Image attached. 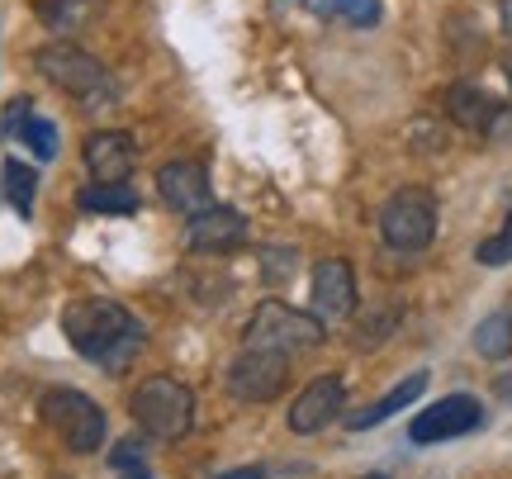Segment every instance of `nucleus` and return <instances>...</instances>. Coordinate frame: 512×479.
<instances>
[{
    "label": "nucleus",
    "instance_id": "obj_4",
    "mask_svg": "<svg viewBox=\"0 0 512 479\" xmlns=\"http://www.w3.org/2000/svg\"><path fill=\"white\" fill-rule=\"evenodd\" d=\"M38 413H43V423L53 427L57 437L67 442V451H76V456H95V451L105 446V437H110L105 408L72 385L48 389V394L38 399Z\"/></svg>",
    "mask_w": 512,
    "mask_h": 479
},
{
    "label": "nucleus",
    "instance_id": "obj_18",
    "mask_svg": "<svg viewBox=\"0 0 512 479\" xmlns=\"http://www.w3.org/2000/svg\"><path fill=\"white\" fill-rule=\"evenodd\" d=\"M475 351L484 356V361H508V356H512V304L494 309L489 318H479Z\"/></svg>",
    "mask_w": 512,
    "mask_h": 479
},
{
    "label": "nucleus",
    "instance_id": "obj_10",
    "mask_svg": "<svg viewBox=\"0 0 512 479\" xmlns=\"http://www.w3.org/2000/svg\"><path fill=\"white\" fill-rule=\"evenodd\" d=\"M342 408H347V385L337 375H318V380H309V385L294 394L285 423H290L294 437H313V432H323L328 423H337Z\"/></svg>",
    "mask_w": 512,
    "mask_h": 479
},
{
    "label": "nucleus",
    "instance_id": "obj_33",
    "mask_svg": "<svg viewBox=\"0 0 512 479\" xmlns=\"http://www.w3.org/2000/svg\"><path fill=\"white\" fill-rule=\"evenodd\" d=\"M0 190H5V185H0Z\"/></svg>",
    "mask_w": 512,
    "mask_h": 479
},
{
    "label": "nucleus",
    "instance_id": "obj_24",
    "mask_svg": "<svg viewBox=\"0 0 512 479\" xmlns=\"http://www.w3.org/2000/svg\"><path fill=\"white\" fill-rule=\"evenodd\" d=\"M475 261L479 266H508L512 261V209H508V219H503V228H498L494 238H484L475 247Z\"/></svg>",
    "mask_w": 512,
    "mask_h": 479
},
{
    "label": "nucleus",
    "instance_id": "obj_7",
    "mask_svg": "<svg viewBox=\"0 0 512 479\" xmlns=\"http://www.w3.org/2000/svg\"><path fill=\"white\" fill-rule=\"evenodd\" d=\"M290 385V356L266 347H242V356H233L228 366V394L238 404H271Z\"/></svg>",
    "mask_w": 512,
    "mask_h": 479
},
{
    "label": "nucleus",
    "instance_id": "obj_20",
    "mask_svg": "<svg viewBox=\"0 0 512 479\" xmlns=\"http://www.w3.org/2000/svg\"><path fill=\"white\" fill-rule=\"evenodd\" d=\"M34 10H38V19H43V29L72 34V29H81V24L95 15V0H34Z\"/></svg>",
    "mask_w": 512,
    "mask_h": 479
},
{
    "label": "nucleus",
    "instance_id": "obj_23",
    "mask_svg": "<svg viewBox=\"0 0 512 479\" xmlns=\"http://www.w3.org/2000/svg\"><path fill=\"white\" fill-rule=\"evenodd\" d=\"M110 470H114V479H152V470H147V446L138 442V437H124V442H114Z\"/></svg>",
    "mask_w": 512,
    "mask_h": 479
},
{
    "label": "nucleus",
    "instance_id": "obj_11",
    "mask_svg": "<svg viewBox=\"0 0 512 479\" xmlns=\"http://www.w3.org/2000/svg\"><path fill=\"white\" fill-rule=\"evenodd\" d=\"M247 242V214L233 209V204H209L200 214L185 219V247L190 252H204V257H223Z\"/></svg>",
    "mask_w": 512,
    "mask_h": 479
},
{
    "label": "nucleus",
    "instance_id": "obj_21",
    "mask_svg": "<svg viewBox=\"0 0 512 479\" xmlns=\"http://www.w3.org/2000/svg\"><path fill=\"white\" fill-rule=\"evenodd\" d=\"M318 19H342L351 29H375L380 24V0H309Z\"/></svg>",
    "mask_w": 512,
    "mask_h": 479
},
{
    "label": "nucleus",
    "instance_id": "obj_25",
    "mask_svg": "<svg viewBox=\"0 0 512 479\" xmlns=\"http://www.w3.org/2000/svg\"><path fill=\"white\" fill-rule=\"evenodd\" d=\"M29 114H34V100H29V95H15V100L5 105V119H0V133H5V138H15V133L24 129V119H29Z\"/></svg>",
    "mask_w": 512,
    "mask_h": 479
},
{
    "label": "nucleus",
    "instance_id": "obj_13",
    "mask_svg": "<svg viewBox=\"0 0 512 479\" xmlns=\"http://www.w3.org/2000/svg\"><path fill=\"white\" fill-rule=\"evenodd\" d=\"M81 157H86V171H91L95 181H128L133 166H138V143L124 129H105L86 138Z\"/></svg>",
    "mask_w": 512,
    "mask_h": 479
},
{
    "label": "nucleus",
    "instance_id": "obj_22",
    "mask_svg": "<svg viewBox=\"0 0 512 479\" xmlns=\"http://www.w3.org/2000/svg\"><path fill=\"white\" fill-rule=\"evenodd\" d=\"M15 138H19V143H29V152H34L38 162H53L57 143H62V138H57V124H53V119H43L38 110L24 119V129H19Z\"/></svg>",
    "mask_w": 512,
    "mask_h": 479
},
{
    "label": "nucleus",
    "instance_id": "obj_3",
    "mask_svg": "<svg viewBox=\"0 0 512 479\" xmlns=\"http://www.w3.org/2000/svg\"><path fill=\"white\" fill-rule=\"evenodd\" d=\"M133 423L152 442H181L195 427V389L171 380V375H147L143 385L133 389Z\"/></svg>",
    "mask_w": 512,
    "mask_h": 479
},
{
    "label": "nucleus",
    "instance_id": "obj_14",
    "mask_svg": "<svg viewBox=\"0 0 512 479\" xmlns=\"http://www.w3.org/2000/svg\"><path fill=\"white\" fill-rule=\"evenodd\" d=\"M441 110H446V119H451L456 129L484 133L498 110V100L484 91V86H475V81H456V86H446V95H441Z\"/></svg>",
    "mask_w": 512,
    "mask_h": 479
},
{
    "label": "nucleus",
    "instance_id": "obj_2",
    "mask_svg": "<svg viewBox=\"0 0 512 479\" xmlns=\"http://www.w3.org/2000/svg\"><path fill=\"white\" fill-rule=\"evenodd\" d=\"M38 72L53 81L62 95H72L81 110H110L114 100H119V86H114V76L105 72V62L91 57L86 48H76L67 38H53V43H43L34 53Z\"/></svg>",
    "mask_w": 512,
    "mask_h": 479
},
{
    "label": "nucleus",
    "instance_id": "obj_16",
    "mask_svg": "<svg viewBox=\"0 0 512 479\" xmlns=\"http://www.w3.org/2000/svg\"><path fill=\"white\" fill-rule=\"evenodd\" d=\"M138 190L128 181H95V185H86L81 195H76V209L81 214H105V219H128V214H138Z\"/></svg>",
    "mask_w": 512,
    "mask_h": 479
},
{
    "label": "nucleus",
    "instance_id": "obj_28",
    "mask_svg": "<svg viewBox=\"0 0 512 479\" xmlns=\"http://www.w3.org/2000/svg\"><path fill=\"white\" fill-rule=\"evenodd\" d=\"M494 399H498V404H512V366L494 375Z\"/></svg>",
    "mask_w": 512,
    "mask_h": 479
},
{
    "label": "nucleus",
    "instance_id": "obj_12",
    "mask_svg": "<svg viewBox=\"0 0 512 479\" xmlns=\"http://www.w3.org/2000/svg\"><path fill=\"white\" fill-rule=\"evenodd\" d=\"M313 314L323 323H347L356 314V271L342 257H323L313 266Z\"/></svg>",
    "mask_w": 512,
    "mask_h": 479
},
{
    "label": "nucleus",
    "instance_id": "obj_1",
    "mask_svg": "<svg viewBox=\"0 0 512 479\" xmlns=\"http://www.w3.org/2000/svg\"><path fill=\"white\" fill-rule=\"evenodd\" d=\"M62 332L76 356H86L91 366L110 370V375L128 370L133 356L147 347L143 318L119 299H72L62 309Z\"/></svg>",
    "mask_w": 512,
    "mask_h": 479
},
{
    "label": "nucleus",
    "instance_id": "obj_9",
    "mask_svg": "<svg viewBox=\"0 0 512 479\" xmlns=\"http://www.w3.org/2000/svg\"><path fill=\"white\" fill-rule=\"evenodd\" d=\"M157 195H162V204L171 209V214H181V219L209 209V204H214L209 166L195 162V157H176V162H166L162 171H157Z\"/></svg>",
    "mask_w": 512,
    "mask_h": 479
},
{
    "label": "nucleus",
    "instance_id": "obj_15",
    "mask_svg": "<svg viewBox=\"0 0 512 479\" xmlns=\"http://www.w3.org/2000/svg\"><path fill=\"white\" fill-rule=\"evenodd\" d=\"M422 389H427V370H413L408 380H399V385L389 389V394H380V399H375L370 408H361V413H347V427H351V432H370V427L389 423L394 413H403L408 404H418Z\"/></svg>",
    "mask_w": 512,
    "mask_h": 479
},
{
    "label": "nucleus",
    "instance_id": "obj_26",
    "mask_svg": "<svg viewBox=\"0 0 512 479\" xmlns=\"http://www.w3.org/2000/svg\"><path fill=\"white\" fill-rule=\"evenodd\" d=\"M266 280H285V276H294V266H299V257L294 252H285V247H266Z\"/></svg>",
    "mask_w": 512,
    "mask_h": 479
},
{
    "label": "nucleus",
    "instance_id": "obj_19",
    "mask_svg": "<svg viewBox=\"0 0 512 479\" xmlns=\"http://www.w3.org/2000/svg\"><path fill=\"white\" fill-rule=\"evenodd\" d=\"M399 318H403V309L399 304H375L370 314H361L356 318V351H375L380 342H389L394 337V328H399Z\"/></svg>",
    "mask_w": 512,
    "mask_h": 479
},
{
    "label": "nucleus",
    "instance_id": "obj_8",
    "mask_svg": "<svg viewBox=\"0 0 512 479\" xmlns=\"http://www.w3.org/2000/svg\"><path fill=\"white\" fill-rule=\"evenodd\" d=\"M484 423V404L475 394H446L437 404L418 408V418L408 423V442L413 446H437V442H451V437H465Z\"/></svg>",
    "mask_w": 512,
    "mask_h": 479
},
{
    "label": "nucleus",
    "instance_id": "obj_32",
    "mask_svg": "<svg viewBox=\"0 0 512 479\" xmlns=\"http://www.w3.org/2000/svg\"><path fill=\"white\" fill-rule=\"evenodd\" d=\"M361 479H394V475H361Z\"/></svg>",
    "mask_w": 512,
    "mask_h": 479
},
{
    "label": "nucleus",
    "instance_id": "obj_17",
    "mask_svg": "<svg viewBox=\"0 0 512 479\" xmlns=\"http://www.w3.org/2000/svg\"><path fill=\"white\" fill-rule=\"evenodd\" d=\"M0 185H5V200L15 204L19 219H34V204H38V171L19 157H5L0 166Z\"/></svg>",
    "mask_w": 512,
    "mask_h": 479
},
{
    "label": "nucleus",
    "instance_id": "obj_29",
    "mask_svg": "<svg viewBox=\"0 0 512 479\" xmlns=\"http://www.w3.org/2000/svg\"><path fill=\"white\" fill-rule=\"evenodd\" d=\"M214 479H266V470H261V465H238V470H223V475H214Z\"/></svg>",
    "mask_w": 512,
    "mask_h": 479
},
{
    "label": "nucleus",
    "instance_id": "obj_27",
    "mask_svg": "<svg viewBox=\"0 0 512 479\" xmlns=\"http://www.w3.org/2000/svg\"><path fill=\"white\" fill-rule=\"evenodd\" d=\"M489 143H512V105H498L494 119H489V129H484Z\"/></svg>",
    "mask_w": 512,
    "mask_h": 479
},
{
    "label": "nucleus",
    "instance_id": "obj_5",
    "mask_svg": "<svg viewBox=\"0 0 512 479\" xmlns=\"http://www.w3.org/2000/svg\"><path fill=\"white\" fill-rule=\"evenodd\" d=\"M323 337H328V323L318 314H299L290 304H280V299H266V304H256V314L247 318V347H266V351H313L323 347Z\"/></svg>",
    "mask_w": 512,
    "mask_h": 479
},
{
    "label": "nucleus",
    "instance_id": "obj_30",
    "mask_svg": "<svg viewBox=\"0 0 512 479\" xmlns=\"http://www.w3.org/2000/svg\"><path fill=\"white\" fill-rule=\"evenodd\" d=\"M498 15H503V34L512 38V0H498Z\"/></svg>",
    "mask_w": 512,
    "mask_h": 479
},
{
    "label": "nucleus",
    "instance_id": "obj_6",
    "mask_svg": "<svg viewBox=\"0 0 512 479\" xmlns=\"http://www.w3.org/2000/svg\"><path fill=\"white\" fill-rule=\"evenodd\" d=\"M380 238L394 252H422L437 238V200L422 185H403L380 204Z\"/></svg>",
    "mask_w": 512,
    "mask_h": 479
},
{
    "label": "nucleus",
    "instance_id": "obj_31",
    "mask_svg": "<svg viewBox=\"0 0 512 479\" xmlns=\"http://www.w3.org/2000/svg\"><path fill=\"white\" fill-rule=\"evenodd\" d=\"M503 76H508V86H512V48L503 53Z\"/></svg>",
    "mask_w": 512,
    "mask_h": 479
}]
</instances>
